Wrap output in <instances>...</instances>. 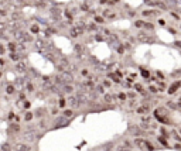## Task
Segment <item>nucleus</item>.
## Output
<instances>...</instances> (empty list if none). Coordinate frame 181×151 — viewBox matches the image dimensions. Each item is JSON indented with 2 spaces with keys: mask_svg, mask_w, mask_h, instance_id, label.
Returning <instances> with one entry per match:
<instances>
[{
  "mask_svg": "<svg viewBox=\"0 0 181 151\" xmlns=\"http://www.w3.org/2000/svg\"><path fill=\"white\" fill-rule=\"evenodd\" d=\"M96 21H98V23H102V21H103V18H102V17H96Z\"/></svg>",
  "mask_w": 181,
  "mask_h": 151,
  "instance_id": "nucleus-49",
  "label": "nucleus"
},
{
  "mask_svg": "<svg viewBox=\"0 0 181 151\" xmlns=\"http://www.w3.org/2000/svg\"><path fill=\"white\" fill-rule=\"evenodd\" d=\"M171 16L174 17V18H180V16H178V14H176V13H171Z\"/></svg>",
  "mask_w": 181,
  "mask_h": 151,
  "instance_id": "nucleus-51",
  "label": "nucleus"
},
{
  "mask_svg": "<svg viewBox=\"0 0 181 151\" xmlns=\"http://www.w3.org/2000/svg\"><path fill=\"white\" fill-rule=\"evenodd\" d=\"M45 58H47V59H49V61H52V59H54L52 54H47V55H45Z\"/></svg>",
  "mask_w": 181,
  "mask_h": 151,
  "instance_id": "nucleus-41",
  "label": "nucleus"
},
{
  "mask_svg": "<svg viewBox=\"0 0 181 151\" xmlns=\"http://www.w3.org/2000/svg\"><path fill=\"white\" fill-rule=\"evenodd\" d=\"M117 52H120V54L123 52V45H119V48H117Z\"/></svg>",
  "mask_w": 181,
  "mask_h": 151,
  "instance_id": "nucleus-46",
  "label": "nucleus"
},
{
  "mask_svg": "<svg viewBox=\"0 0 181 151\" xmlns=\"http://www.w3.org/2000/svg\"><path fill=\"white\" fill-rule=\"evenodd\" d=\"M103 85H105V86H110V82H109V81H105Z\"/></svg>",
  "mask_w": 181,
  "mask_h": 151,
  "instance_id": "nucleus-52",
  "label": "nucleus"
},
{
  "mask_svg": "<svg viewBox=\"0 0 181 151\" xmlns=\"http://www.w3.org/2000/svg\"><path fill=\"white\" fill-rule=\"evenodd\" d=\"M137 40H139L140 42H153V41H154V38H151V37L146 33H139L137 34Z\"/></svg>",
  "mask_w": 181,
  "mask_h": 151,
  "instance_id": "nucleus-6",
  "label": "nucleus"
},
{
  "mask_svg": "<svg viewBox=\"0 0 181 151\" xmlns=\"http://www.w3.org/2000/svg\"><path fill=\"white\" fill-rule=\"evenodd\" d=\"M74 116V113H72V110H65L64 112V117L68 119V117H72Z\"/></svg>",
  "mask_w": 181,
  "mask_h": 151,
  "instance_id": "nucleus-23",
  "label": "nucleus"
},
{
  "mask_svg": "<svg viewBox=\"0 0 181 151\" xmlns=\"http://www.w3.org/2000/svg\"><path fill=\"white\" fill-rule=\"evenodd\" d=\"M6 90H7V93H9V95H12V93H14V86H12V85H9Z\"/></svg>",
  "mask_w": 181,
  "mask_h": 151,
  "instance_id": "nucleus-26",
  "label": "nucleus"
},
{
  "mask_svg": "<svg viewBox=\"0 0 181 151\" xmlns=\"http://www.w3.org/2000/svg\"><path fill=\"white\" fill-rule=\"evenodd\" d=\"M167 106H168L170 109H177V107H178V106H177L174 102H167Z\"/></svg>",
  "mask_w": 181,
  "mask_h": 151,
  "instance_id": "nucleus-27",
  "label": "nucleus"
},
{
  "mask_svg": "<svg viewBox=\"0 0 181 151\" xmlns=\"http://www.w3.org/2000/svg\"><path fill=\"white\" fill-rule=\"evenodd\" d=\"M180 102H181V98H180Z\"/></svg>",
  "mask_w": 181,
  "mask_h": 151,
  "instance_id": "nucleus-56",
  "label": "nucleus"
},
{
  "mask_svg": "<svg viewBox=\"0 0 181 151\" xmlns=\"http://www.w3.org/2000/svg\"><path fill=\"white\" fill-rule=\"evenodd\" d=\"M16 151H30V147L27 144H17Z\"/></svg>",
  "mask_w": 181,
  "mask_h": 151,
  "instance_id": "nucleus-16",
  "label": "nucleus"
},
{
  "mask_svg": "<svg viewBox=\"0 0 181 151\" xmlns=\"http://www.w3.org/2000/svg\"><path fill=\"white\" fill-rule=\"evenodd\" d=\"M57 78H58L62 84H65V85L72 84V81H74V76H72V73H69V72H61Z\"/></svg>",
  "mask_w": 181,
  "mask_h": 151,
  "instance_id": "nucleus-3",
  "label": "nucleus"
},
{
  "mask_svg": "<svg viewBox=\"0 0 181 151\" xmlns=\"http://www.w3.org/2000/svg\"><path fill=\"white\" fill-rule=\"evenodd\" d=\"M142 14L143 16H153V14H159V11L157 10H144Z\"/></svg>",
  "mask_w": 181,
  "mask_h": 151,
  "instance_id": "nucleus-18",
  "label": "nucleus"
},
{
  "mask_svg": "<svg viewBox=\"0 0 181 151\" xmlns=\"http://www.w3.org/2000/svg\"><path fill=\"white\" fill-rule=\"evenodd\" d=\"M43 88H44L45 90H52V92H54L55 82H54L52 79H49V78H45V79H44V84H43Z\"/></svg>",
  "mask_w": 181,
  "mask_h": 151,
  "instance_id": "nucleus-5",
  "label": "nucleus"
},
{
  "mask_svg": "<svg viewBox=\"0 0 181 151\" xmlns=\"http://www.w3.org/2000/svg\"><path fill=\"white\" fill-rule=\"evenodd\" d=\"M119 98H120V99L123 100V99H126V95H123V93H120V95H119Z\"/></svg>",
  "mask_w": 181,
  "mask_h": 151,
  "instance_id": "nucleus-48",
  "label": "nucleus"
},
{
  "mask_svg": "<svg viewBox=\"0 0 181 151\" xmlns=\"http://www.w3.org/2000/svg\"><path fill=\"white\" fill-rule=\"evenodd\" d=\"M144 27H146V28H153V26H151L150 23H144Z\"/></svg>",
  "mask_w": 181,
  "mask_h": 151,
  "instance_id": "nucleus-45",
  "label": "nucleus"
},
{
  "mask_svg": "<svg viewBox=\"0 0 181 151\" xmlns=\"http://www.w3.org/2000/svg\"><path fill=\"white\" fill-rule=\"evenodd\" d=\"M150 92L156 93V92H157V88H154V86H150Z\"/></svg>",
  "mask_w": 181,
  "mask_h": 151,
  "instance_id": "nucleus-44",
  "label": "nucleus"
},
{
  "mask_svg": "<svg viewBox=\"0 0 181 151\" xmlns=\"http://www.w3.org/2000/svg\"><path fill=\"white\" fill-rule=\"evenodd\" d=\"M105 100L108 102V103H112V102L115 100V98H113V95H109V93H108V95H105Z\"/></svg>",
  "mask_w": 181,
  "mask_h": 151,
  "instance_id": "nucleus-20",
  "label": "nucleus"
},
{
  "mask_svg": "<svg viewBox=\"0 0 181 151\" xmlns=\"http://www.w3.org/2000/svg\"><path fill=\"white\" fill-rule=\"evenodd\" d=\"M148 112V106L147 104H144V106H140L139 109H137V113H140V115H146Z\"/></svg>",
  "mask_w": 181,
  "mask_h": 151,
  "instance_id": "nucleus-17",
  "label": "nucleus"
},
{
  "mask_svg": "<svg viewBox=\"0 0 181 151\" xmlns=\"http://www.w3.org/2000/svg\"><path fill=\"white\" fill-rule=\"evenodd\" d=\"M35 135H37V133H35L34 130H28V131L24 133V138H26V140H34Z\"/></svg>",
  "mask_w": 181,
  "mask_h": 151,
  "instance_id": "nucleus-12",
  "label": "nucleus"
},
{
  "mask_svg": "<svg viewBox=\"0 0 181 151\" xmlns=\"http://www.w3.org/2000/svg\"><path fill=\"white\" fill-rule=\"evenodd\" d=\"M10 58H12V59H13V61H18V59H20V58H18V55H17V54H10Z\"/></svg>",
  "mask_w": 181,
  "mask_h": 151,
  "instance_id": "nucleus-32",
  "label": "nucleus"
},
{
  "mask_svg": "<svg viewBox=\"0 0 181 151\" xmlns=\"http://www.w3.org/2000/svg\"><path fill=\"white\" fill-rule=\"evenodd\" d=\"M65 104H66V100H64V99H61V100H60V107H64Z\"/></svg>",
  "mask_w": 181,
  "mask_h": 151,
  "instance_id": "nucleus-38",
  "label": "nucleus"
},
{
  "mask_svg": "<svg viewBox=\"0 0 181 151\" xmlns=\"http://www.w3.org/2000/svg\"><path fill=\"white\" fill-rule=\"evenodd\" d=\"M134 26H136V27H144V21H142V20H137V21L134 23Z\"/></svg>",
  "mask_w": 181,
  "mask_h": 151,
  "instance_id": "nucleus-28",
  "label": "nucleus"
},
{
  "mask_svg": "<svg viewBox=\"0 0 181 151\" xmlns=\"http://www.w3.org/2000/svg\"><path fill=\"white\" fill-rule=\"evenodd\" d=\"M174 148H176V150H181V143H177V144H174Z\"/></svg>",
  "mask_w": 181,
  "mask_h": 151,
  "instance_id": "nucleus-43",
  "label": "nucleus"
},
{
  "mask_svg": "<svg viewBox=\"0 0 181 151\" xmlns=\"http://www.w3.org/2000/svg\"><path fill=\"white\" fill-rule=\"evenodd\" d=\"M171 134H173V138H174V140H176L177 143H181V135L178 134V133H176V131H173Z\"/></svg>",
  "mask_w": 181,
  "mask_h": 151,
  "instance_id": "nucleus-21",
  "label": "nucleus"
},
{
  "mask_svg": "<svg viewBox=\"0 0 181 151\" xmlns=\"http://www.w3.org/2000/svg\"><path fill=\"white\" fill-rule=\"evenodd\" d=\"M58 69H60L61 72H68V69H69V62H68L66 59H60Z\"/></svg>",
  "mask_w": 181,
  "mask_h": 151,
  "instance_id": "nucleus-8",
  "label": "nucleus"
},
{
  "mask_svg": "<svg viewBox=\"0 0 181 151\" xmlns=\"http://www.w3.org/2000/svg\"><path fill=\"white\" fill-rule=\"evenodd\" d=\"M171 75H173V76H181V69H178V71H174Z\"/></svg>",
  "mask_w": 181,
  "mask_h": 151,
  "instance_id": "nucleus-36",
  "label": "nucleus"
},
{
  "mask_svg": "<svg viewBox=\"0 0 181 151\" xmlns=\"http://www.w3.org/2000/svg\"><path fill=\"white\" fill-rule=\"evenodd\" d=\"M3 28H4V24H3V23H0V30H3Z\"/></svg>",
  "mask_w": 181,
  "mask_h": 151,
  "instance_id": "nucleus-54",
  "label": "nucleus"
},
{
  "mask_svg": "<svg viewBox=\"0 0 181 151\" xmlns=\"http://www.w3.org/2000/svg\"><path fill=\"white\" fill-rule=\"evenodd\" d=\"M14 37H16L17 41H20V42L26 40V34L23 33V31H16V35H14Z\"/></svg>",
  "mask_w": 181,
  "mask_h": 151,
  "instance_id": "nucleus-15",
  "label": "nucleus"
},
{
  "mask_svg": "<svg viewBox=\"0 0 181 151\" xmlns=\"http://www.w3.org/2000/svg\"><path fill=\"white\" fill-rule=\"evenodd\" d=\"M178 88H181V84H180V81H177V82H174V84H171V86L168 88V95H174L177 90H178Z\"/></svg>",
  "mask_w": 181,
  "mask_h": 151,
  "instance_id": "nucleus-10",
  "label": "nucleus"
},
{
  "mask_svg": "<svg viewBox=\"0 0 181 151\" xmlns=\"http://www.w3.org/2000/svg\"><path fill=\"white\" fill-rule=\"evenodd\" d=\"M75 52L82 54V52H83V47H82V45H79V44H78V45H75Z\"/></svg>",
  "mask_w": 181,
  "mask_h": 151,
  "instance_id": "nucleus-25",
  "label": "nucleus"
},
{
  "mask_svg": "<svg viewBox=\"0 0 181 151\" xmlns=\"http://www.w3.org/2000/svg\"><path fill=\"white\" fill-rule=\"evenodd\" d=\"M77 99H78V103H79V104H86V103L89 102V98H88L86 93H83V92H78Z\"/></svg>",
  "mask_w": 181,
  "mask_h": 151,
  "instance_id": "nucleus-9",
  "label": "nucleus"
},
{
  "mask_svg": "<svg viewBox=\"0 0 181 151\" xmlns=\"http://www.w3.org/2000/svg\"><path fill=\"white\" fill-rule=\"evenodd\" d=\"M66 103H68V106H69L71 109H75V107H78V106H79L77 96H69V98L66 99Z\"/></svg>",
  "mask_w": 181,
  "mask_h": 151,
  "instance_id": "nucleus-7",
  "label": "nucleus"
},
{
  "mask_svg": "<svg viewBox=\"0 0 181 151\" xmlns=\"http://www.w3.org/2000/svg\"><path fill=\"white\" fill-rule=\"evenodd\" d=\"M142 75H143L144 78H148L150 73H148V71H146V69H142Z\"/></svg>",
  "mask_w": 181,
  "mask_h": 151,
  "instance_id": "nucleus-35",
  "label": "nucleus"
},
{
  "mask_svg": "<svg viewBox=\"0 0 181 151\" xmlns=\"http://www.w3.org/2000/svg\"><path fill=\"white\" fill-rule=\"evenodd\" d=\"M83 33V30H82V27H74V28H71V31H69V34H71V37H78V35H81V34Z\"/></svg>",
  "mask_w": 181,
  "mask_h": 151,
  "instance_id": "nucleus-11",
  "label": "nucleus"
},
{
  "mask_svg": "<svg viewBox=\"0 0 181 151\" xmlns=\"http://www.w3.org/2000/svg\"><path fill=\"white\" fill-rule=\"evenodd\" d=\"M176 45H177V47H180V48H181V41H176Z\"/></svg>",
  "mask_w": 181,
  "mask_h": 151,
  "instance_id": "nucleus-53",
  "label": "nucleus"
},
{
  "mask_svg": "<svg viewBox=\"0 0 181 151\" xmlns=\"http://www.w3.org/2000/svg\"><path fill=\"white\" fill-rule=\"evenodd\" d=\"M31 31H33V33H38V27H37V26H33V27H31Z\"/></svg>",
  "mask_w": 181,
  "mask_h": 151,
  "instance_id": "nucleus-42",
  "label": "nucleus"
},
{
  "mask_svg": "<svg viewBox=\"0 0 181 151\" xmlns=\"http://www.w3.org/2000/svg\"><path fill=\"white\" fill-rule=\"evenodd\" d=\"M180 84H181V81H180Z\"/></svg>",
  "mask_w": 181,
  "mask_h": 151,
  "instance_id": "nucleus-57",
  "label": "nucleus"
},
{
  "mask_svg": "<svg viewBox=\"0 0 181 151\" xmlns=\"http://www.w3.org/2000/svg\"><path fill=\"white\" fill-rule=\"evenodd\" d=\"M64 90H65L66 93H72V92H74V88H72L71 85H65V86H64Z\"/></svg>",
  "mask_w": 181,
  "mask_h": 151,
  "instance_id": "nucleus-22",
  "label": "nucleus"
},
{
  "mask_svg": "<svg viewBox=\"0 0 181 151\" xmlns=\"http://www.w3.org/2000/svg\"><path fill=\"white\" fill-rule=\"evenodd\" d=\"M116 151H132V150H130L129 143L125 141V146H119V147H116Z\"/></svg>",
  "mask_w": 181,
  "mask_h": 151,
  "instance_id": "nucleus-14",
  "label": "nucleus"
},
{
  "mask_svg": "<svg viewBox=\"0 0 181 151\" xmlns=\"http://www.w3.org/2000/svg\"><path fill=\"white\" fill-rule=\"evenodd\" d=\"M31 119H33V113H30V112L26 113V120H31Z\"/></svg>",
  "mask_w": 181,
  "mask_h": 151,
  "instance_id": "nucleus-37",
  "label": "nucleus"
},
{
  "mask_svg": "<svg viewBox=\"0 0 181 151\" xmlns=\"http://www.w3.org/2000/svg\"><path fill=\"white\" fill-rule=\"evenodd\" d=\"M9 50L12 51V52H14V51H16V45H14V44H12V42H10V44H9Z\"/></svg>",
  "mask_w": 181,
  "mask_h": 151,
  "instance_id": "nucleus-34",
  "label": "nucleus"
},
{
  "mask_svg": "<svg viewBox=\"0 0 181 151\" xmlns=\"http://www.w3.org/2000/svg\"><path fill=\"white\" fill-rule=\"evenodd\" d=\"M134 144H136L140 150H144V148H147L148 151L154 150V147L148 143L147 140H143V138H134Z\"/></svg>",
  "mask_w": 181,
  "mask_h": 151,
  "instance_id": "nucleus-2",
  "label": "nucleus"
},
{
  "mask_svg": "<svg viewBox=\"0 0 181 151\" xmlns=\"http://www.w3.org/2000/svg\"><path fill=\"white\" fill-rule=\"evenodd\" d=\"M52 16H54V17H55V16L60 17V10H52Z\"/></svg>",
  "mask_w": 181,
  "mask_h": 151,
  "instance_id": "nucleus-39",
  "label": "nucleus"
},
{
  "mask_svg": "<svg viewBox=\"0 0 181 151\" xmlns=\"http://www.w3.org/2000/svg\"><path fill=\"white\" fill-rule=\"evenodd\" d=\"M68 124H69V120L65 119L64 116H62V117H58L55 121H54L55 129H57V127H58V129H60V127H65V126H68Z\"/></svg>",
  "mask_w": 181,
  "mask_h": 151,
  "instance_id": "nucleus-4",
  "label": "nucleus"
},
{
  "mask_svg": "<svg viewBox=\"0 0 181 151\" xmlns=\"http://www.w3.org/2000/svg\"><path fill=\"white\" fill-rule=\"evenodd\" d=\"M35 47H37V50H41V47H43V41H35Z\"/></svg>",
  "mask_w": 181,
  "mask_h": 151,
  "instance_id": "nucleus-31",
  "label": "nucleus"
},
{
  "mask_svg": "<svg viewBox=\"0 0 181 151\" xmlns=\"http://www.w3.org/2000/svg\"><path fill=\"white\" fill-rule=\"evenodd\" d=\"M103 90H105V89H103L102 85H98V86H96V92H98V93H103Z\"/></svg>",
  "mask_w": 181,
  "mask_h": 151,
  "instance_id": "nucleus-29",
  "label": "nucleus"
},
{
  "mask_svg": "<svg viewBox=\"0 0 181 151\" xmlns=\"http://www.w3.org/2000/svg\"><path fill=\"white\" fill-rule=\"evenodd\" d=\"M157 138H159V141H160L164 147H168V143H167V140H165V138H163V137H157Z\"/></svg>",
  "mask_w": 181,
  "mask_h": 151,
  "instance_id": "nucleus-24",
  "label": "nucleus"
},
{
  "mask_svg": "<svg viewBox=\"0 0 181 151\" xmlns=\"http://www.w3.org/2000/svg\"><path fill=\"white\" fill-rule=\"evenodd\" d=\"M95 28H96L95 24H91V26H89V30H95Z\"/></svg>",
  "mask_w": 181,
  "mask_h": 151,
  "instance_id": "nucleus-47",
  "label": "nucleus"
},
{
  "mask_svg": "<svg viewBox=\"0 0 181 151\" xmlns=\"http://www.w3.org/2000/svg\"><path fill=\"white\" fill-rule=\"evenodd\" d=\"M1 151H10V146L9 144H3L1 146Z\"/></svg>",
  "mask_w": 181,
  "mask_h": 151,
  "instance_id": "nucleus-30",
  "label": "nucleus"
},
{
  "mask_svg": "<svg viewBox=\"0 0 181 151\" xmlns=\"http://www.w3.org/2000/svg\"><path fill=\"white\" fill-rule=\"evenodd\" d=\"M103 40V37H100V35H96V41H102Z\"/></svg>",
  "mask_w": 181,
  "mask_h": 151,
  "instance_id": "nucleus-50",
  "label": "nucleus"
},
{
  "mask_svg": "<svg viewBox=\"0 0 181 151\" xmlns=\"http://www.w3.org/2000/svg\"><path fill=\"white\" fill-rule=\"evenodd\" d=\"M13 131H18L20 130V127H18V124H12V127H10Z\"/></svg>",
  "mask_w": 181,
  "mask_h": 151,
  "instance_id": "nucleus-33",
  "label": "nucleus"
},
{
  "mask_svg": "<svg viewBox=\"0 0 181 151\" xmlns=\"http://www.w3.org/2000/svg\"><path fill=\"white\" fill-rule=\"evenodd\" d=\"M177 106H178V107H181V102H178V104H177Z\"/></svg>",
  "mask_w": 181,
  "mask_h": 151,
  "instance_id": "nucleus-55",
  "label": "nucleus"
},
{
  "mask_svg": "<svg viewBox=\"0 0 181 151\" xmlns=\"http://www.w3.org/2000/svg\"><path fill=\"white\" fill-rule=\"evenodd\" d=\"M154 117L157 119L159 121L164 123V124H171V120L168 117V110L164 107H159L154 110Z\"/></svg>",
  "mask_w": 181,
  "mask_h": 151,
  "instance_id": "nucleus-1",
  "label": "nucleus"
},
{
  "mask_svg": "<svg viewBox=\"0 0 181 151\" xmlns=\"http://www.w3.org/2000/svg\"><path fill=\"white\" fill-rule=\"evenodd\" d=\"M16 69L17 71H20V72H24V71H26V64H24V62H18Z\"/></svg>",
  "mask_w": 181,
  "mask_h": 151,
  "instance_id": "nucleus-19",
  "label": "nucleus"
},
{
  "mask_svg": "<svg viewBox=\"0 0 181 151\" xmlns=\"http://www.w3.org/2000/svg\"><path fill=\"white\" fill-rule=\"evenodd\" d=\"M129 131H130L132 134H134V135L143 134V130H142V129H139V127H134V126H132V127L129 129Z\"/></svg>",
  "mask_w": 181,
  "mask_h": 151,
  "instance_id": "nucleus-13",
  "label": "nucleus"
},
{
  "mask_svg": "<svg viewBox=\"0 0 181 151\" xmlns=\"http://www.w3.org/2000/svg\"><path fill=\"white\" fill-rule=\"evenodd\" d=\"M136 89H137V90H139V92H140V93H142V92H143V88H142V85H136Z\"/></svg>",
  "mask_w": 181,
  "mask_h": 151,
  "instance_id": "nucleus-40",
  "label": "nucleus"
}]
</instances>
